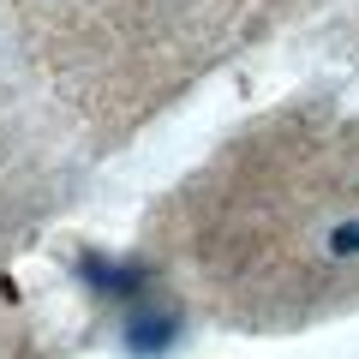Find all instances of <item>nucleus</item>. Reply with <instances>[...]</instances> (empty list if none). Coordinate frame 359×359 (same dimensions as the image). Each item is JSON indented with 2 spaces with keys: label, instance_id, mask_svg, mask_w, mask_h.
Wrapping results in <instances>:
<instances>
[{
  "label": "nucleus",
  "instance_id": "obj_1",
  "mask_svg": "<svg viewBox=\"0 0 359 359\" xmlns=\"http://www.w3.org/2000/svg\"><path fill=\"white\" fill-rule=\"evenodd\" d=\"M78 276H84L102 299H132V306H138V299L150 294V264H138V257L90 252V257H78Z\"/></svg>",
  "mask_w": 359,
  "mask_h": 359
},
{
  "label": "nucleus",
  "instance_id": "obj_2",
  "mask_svg": "<svg viewBox=\"0 0 359 359\" xmlns=\"http://www.w3.org/2000/svg\"><path fill=\"white\" fill-rule=\"evenodd\" d=\"M174 341H180V318L168 306H144V299H138L132 318H126V347L138 359H162Z\"/></svg>",
  "mask_w": 359,
  "mask_h": 359
},
{
  "label": "nucleus",
  "instance_id": "obj_3",
  "mask_svg": "<svg viewBox=\"0 0 359 359\" xmlns=\"http://www.w3.org/2000/svg\"><path fill=\"white\" fill-rule=\"evenodd\" d=\"M330 257H359V216L330 228Z\"/></svg>",
  "mask_w": 359,
  "mask_h": 359
}]
</instances>
